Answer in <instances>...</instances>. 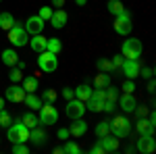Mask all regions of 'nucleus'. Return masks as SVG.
I'll return each instance as SVG.
<instances>
[{
    "label": "nucleus",
    "instance_id": "nucleus-39",
    "mask_svg": "<svg viewBox=\"0 0 156 154\" xmlns=\"http://www.w3.org/2000/svg\"><path fill=\"white\" fill-rule=\"evenodd\" d=\"M12 152L15 154H27V144H12Z\"/></svg>",
    "mask_w": 156,
    "mask_h": 154
},
{
    "label": "nucleus",
    "instance_id": "nucleus-28",
    "mask_svg": "<svg viewBox=\"0 0 156 154\" xmlns=\"http://www.w3.org/2000/svg\"><path fill=\"white\" fill-rule=\"evenodd\" d=\"M46 50H48V52H52V54H58L60 50H62L60 40H58V38H48V40H46Z\"/></svg>",
    "mask_w": 156,
    "mask_h": 154
},
{
    "label": "nucleus",
    "instance_id": "nucleus-16",
    "mask_svg": "<svg viewBox=\"0 0 156 154\" xmlns=\"http://www.w3.org/2000/svg\"><path fill=\"white\" fill-rule=\"evenodd\" d=\"M67 19H69V17H67V13L62 11V9H56V11H52V17H50L48 21L52 23L54 29H60V27H65V25H67Z\"/></svg>",
    "mask_w": 156,
    "mask_h": 154
},
{
    "label": "nucleus",
    "instance_id": "nucleus-17",
    "mask_svg": "<svg viewBox=\"0 0 156 154\" xmlns=\"http://www.w3.org/2000/svg\"><path fill=\"white\" fill-rule=\"evenodd\" d=\"M100 144H102V148H104V152H115V150H119V138L117 135H102L100 138Z\"/></svg>",
    "mask_w": 156,
    "mask_h": 154
},
{
    "label": "nucleus",
    "instance_id": "nucleus-14",
    "mask_svg": "<svg viewBox=\"0 0 156 154\" xmlns=\"http://www.w3.org/2000/svg\"><path fill=\"white\" fill-rule=\"evenodd\" d=\"M117 100H119V106L123 108L127 115H129V113H133V110H135V106H137V100L133 98V94H125V92H123V96H119Z\"/></svg>",
    "mask_w": 156,
    "mask_h": 154
},
{
    "label": "nucleus",
    "instance_id": "nucleus-18",
    "mask_svg": "<svg viewBox=\"0 0 156 154\" xmlns=\"http://www.w3.org/2000/svg\"><path fill=\"white\" fill-rule=\"evenodd\" d=\"M85 131H87V123H85L83 119H73L71 127H69V133H71L73 138H81Z\"/></svg>",
    "mask_w": 156,
    "mask_h": 154
},
{
    "label": "nucleus",
    "instance_id": "nucleus-43",
    "mask_svg": "<svg viewBox=\"0 0 156 154\" xmlns=\"http://www.w3.org/2000/svg\"><path fill=\"white\" fill-rule=\"evenodd\" d=\"M133 113H137V117H148V106H135Z\"/></svg>",
    "mask_w": 156,
    "mask_h": 154
},
{
    "label": "nucleus",
    "instance_id": "nucleus-23",
    "mask_svg": "<svg viewBox=\"0 0 156 154\" xmlns=\"http://www.w3.org/2000/svg\"><path fill=\"white\" fill-rule=\"evenodd\" d=\"M17 60H19V54H17L15 50L6 48V50L2 52V63H4L6 67H15V65H17Z\"/></svg>",
    "mask_w": 156,
    "mask_h": 154
},
{
    "label": "nucleus",
    "instance_id": "nucleus-31",
    "mask_svg": "<svg viewBox=\"0 0 156 154\" xmlns=\"http://www.w3.org/2000/svg\"><path fill=\"white\" fill-rule=\"evenodd\" d=\"M104 98L110 100V102H117V98H119V90H117L115 85H106V88H104Z\"/></svg>",
    "mask_w": 156,
    "mask_h": 154
},
{
    "label": "nucleus",
    "instance_id": "nucleus-22",
    "mask_svg": "<svg viewBox=\"0 0 156 154\" xmlns=\"http://www.w3.org/2000/svg\"><path fill=\"white\" fill-rule=\"evenodd\" d=\"M21 81H23V85H21V88H23L27 94H29V92H36L37 85H40V81H37L36 75H27V77H23Z\"/></svg>",
    "mask_w": 156,
    "mask_h": 154
},
{
    "label": "nucleus",
    "instance_id": "nucleus-41",
    "mask_svg": "<svg viewBox=\"0 0 156 154\" xmlns=\"http://www.w3.org/2000/svg\"><path fill=\"white\" fill-rule=\"evenodd\" d=\"M90 152H92V154H106V152H104V148H102V144H100V142H98V144H94V146L90 148Z\"/></svg>",
    "mask_w": 156,
    "mask_h": 154
},
{
    "label": "nucleus",
    "instance_id": "nucleus-33",
    "mask_svg": "<svg viewBox=\"0 0 156 154\" xmlns=\"http://www.w3.org/2000/svg\"><path fill=\"white\" fill-rule=\"evenodd\" d=\"M9 77H11V81H12V83H19L21 79H23V71H21L19 67H12L11 73H9Z\"/></svg>",
    "mask_w": 156,
    "mask_h": 154
},
{
    "label": "nucleus",
    "instance_id": "nucleus-11",
    "mask_svg": "<svg viewBox=\"0 0 156 154\" xmlns=\"http://www.w3.org/2000/svg\"><path fill=\"white\" fill-rule=\"evenodd\" d=\"M140 63L133 59H125L123 60V65H121V71H123V75L127 77V79H135L137 75H140Z\"/></svg>",
    "mask_w": 156,
    "mask_h": 154
},
{
    "label": "nucleus",
    "instance_id": "nucleus-44",
    "mask_svg": "<svg viewBox=\"0 0 156 154\" xmlns=\"http://www.w3.org/2000/svg\"><path fill=\"white\" fill-rule=\"evenodd\" d=\"M62 98H67V100L75 98V94H73V90H71V88H62Z\"/></svg>",
    "mask_w": 156,
    "mask_h": 154
},
{
    "label": "nucleus",
    "instance_id": "nucleus-25",
    "mask_svg": "<svg viewBox=\"0 0 156 154\" xmlns=\"http://www.w3.org/2000/svg\"><path fill=\"white\" fill-rule=\"evenodd\" d=\"M94 85H96V90H104L106 85H110V73H98L96 77H94Z\"/></svg>",
    "mask_w": 156,
    "mask_h": 154
},
{
    "label": "nucleus",
    "instance_id": "nucleus-26",
    "mask_svg": "<svg viewBox=\"0 0 156 154\" xmlns=\"http://www.w3.org/2000/svg\"><path fill=\"white\" fill-rule=\"evenodd\" d=\"M108 13H110V15H115V17H117V15H121V13H125L127 11V9H125V4H123V2H121V0H108Z\"/></svg>",
    "mask_w": 156,
    "mask_h": 154
},
{
    "label": "nucleus",
    "instance_id": "nucleus-21",
    "mask_svg": "<svg viewBox=\"0 0 156 154\" xmlns=\"http://www.w3.org/2000/svg\"><path fill=\"white\" fill-rule=\"evenodd\" d=\"M73 94H75V98H77V100L85 102V100L92 96V88H90L87 83H81V85H77V88L73 90Z\"/></svg>",
    "mask_w": 156,
    "mask_h": 154
},
{
    "label": "nucleus",
    "instance_id": "nucleus-12",
    "mask_svg": "<svg viewBox=\"0 0 156 154\" xmlns=\"http://www.w3.org/2000/svg\"><path fill=\"white\" fill-rule=\"evenodd\" d=\"M25 98V90L21 88V85H17V83H12V85H9L6 88V100H11V102H23Z\"/></svg>",
    "mask_w": 156,
    "mask_h": 154
},
{
    "label": "nucleus",
    "instance_id": "nucleus-48",
    "mask_svg": "<svg viewBox=\"0 0 156 154\" xmlns=\"http://www.w3.org/2000/svg\"><path fill=\"white\" fill-rule=\"evenodd\" d=\"M85 2H87V0H75V4H77V6H83Z\"/></svg>",
    "mask_w": 156,
    "mask_h": 154
},
{
    "label": "nucleus",
    "instance_id": "nucleus-32",
    "mask_svg": "<svg viewBox=\"0 0 156 154\" xmlns=\"http://www.w3.org/2000/svg\"><path fill=\"white\" fill-rule=\"evenodd\" d=\"M106 133H110V121H100L96 125V135L102 138V135H106Z\"/></svg>",
    "mask_w": 156,
    "mask_h": 154
},
{
    "label": "nucleus",
    "instance_id": "nucleus-4",
    "mask_svg": "<svg viewBox=\"0 0 156 154\" xmlns=\"http://www.w3.org/2000/svg\"><path fill=\"white\" fill-rule=\"evenodd\" d=\"M9 140H11V144H27L29 129L23 123H15L12 127H9Z\"/></svg>",
    "mask_w": 156,
    "mask_h": 154
},
{
    "label": "nucleus",
    "instance_id": "nucleus-19",
    "mask_svg": "<svg viewBox=\"0 0 156 154\" xmlns=\"http://www.w3.org/2000/svg\"><path fill=\"white\" fill-rule=\"evenodd\" d=\"M46 40H48V38H44L42 34H36V36L29 40L31 50H34V52H37V54H40V52H44V50H46Z\"/></svg>",
    "mask_w": 156,
    "mask_h": 154
},
{
    "label": "nucleus",
    "instance_id": "nucleus-37",
    "mask_svg": "<svg viewBox=\"0 0 156 154\" xmlns=\"http://www.w3.org/2000/svg\"><path fill=\"white\" fill-rule=\"evenodd\" d=\"M9 125H11V115L2 108L0 110V127H9Z\"/></svg>",
    "mask_w": 156,
    "mask_h": 154
},
{
    "label": "nucleus",
    "instance_id": "nucleus-38",
    "mask_svg": "<svg viewBox=\"0 0 156 154\" xmlns=\"http://www.w3.org/2000/svg\"><path fill=\"white\" fill-rule=\"evenodd\" d=\"M56 90H44V98H42V102H54L56 100Z\"/></svg>",
    "mask_w": 156,
    "mask_h": 154
},
{
    "label": "nucleus",
    "instance_id": "nucleus-20",
    "mask_svg": "<svg viewBox=\"0 0 156 154\" xmlns=\"http://www.w3.org/2000/svg\"><path fill=\"white\" fill-rule=\"evenodd\" d=\"M29 140L36 146H42V144H46L48 135H46V131H42L40 127H34V129H29Z\"/></svg>",
    "mask_w": 156,
    "mask_h": 154
},
{
    "label": "nucleus",
    "instance_id": "nucleus-10",
    "mask_svg": "<svg viewBox=\"0 0 156 154\" xmlns=\"http://www.w3.org/2000/svg\"><path fill=\"white\" fill-rule=\"evenodd\" d=\"M135 150L142 154H152L156 150V142H154V135H140V140L135 144Z\"/></svg>",
    "mask_w": 156,
    "mask_h": 154
},
{
    "label": "nucleus",
    "instance_id": "nucleus-49",
    "mask_svg": "<svg viewBox=\"0 0 156 154\" xmlns=\"http://www.w3.org/2000/svg\"><path fill=\"white\" fill-rule=\"evenodd\" d=\"M4 108V98H0V110Z\"/></svg>",
    "mask_w": 156,
    "mask_h": 154
},
{
    "label": "nucleus",
    "instance_id": "nucleus-7",
    "mask_svg": "<svg viewBox=\"0 0 156 154\" xmlns=\"http://www.w3.org/2000/svg\"><path fill=\"white\" fill-rule=\"evenodd\" d=\"M65 113H67V117H69V119H81L85 115V102L77 100V98H71V100L67 102Z\"/></svg>",
    "mask_w": 156,
    "mask_h": 154
},
{
    "label": "nucleus",
    "instance_id": "nucleus-24",
    "mask_svg": "<svg viewBox=\"0 0 156 154\" xmlns=\"http://www.w3.org/2000/svg\"><path fill=\"white\" fill-rule=\"evenodd\" d=\"M23 102L27 104V106L31 108V110H37V108L42 106L44 102H42V98H37L34 92H29V94H25V98H23Z\"/></svg>",
    "mask_w": 156,
    "mask_h": 154
},
{
    "label": "nucleus",
    "instance_id": "nucleus-47",
    "mask_svg": "<svg viewBox=\"0 0 156 154\" xmlns=\"http://www.w3.org/2000/svg\"><path fill=\"white\" fill-rule=\"evenodd\" d=\"M148 92H150V94H154V81L148 83Z\"/></svg>",
    "mask_w": 156,
    "mask_h": 154
},
{
    "label": "nucleus",
    "instance_id": "nucleus-2",
    "mask_svg": "<svg viewBox=\"0 0 156 154\" xmlns=\"http://www.w3.org/2000/svg\"><path fill=\"white\" fill-rule=\"evenodd\" d=\"M110 133L117 135V138H127L131 133V121L127 117H123V115L115 117L110 121Z\"/></svg>",
    "mask_w": 156,
    "mask_h": 154
},
{
    "label": "nucleus",
    "instance_id": "nucleus-1",
    "mask_svg": "<svg viewBox=\"0 0 156 154\" xmlns=\"http://www.w3.org/2000/svg\"><path fill=\"white\" fill-rule=\"evenodd\" d=\"M142 50H144L142 42H140L137 38H129V40H125V42H123L121 54H123V59H133V60H137L140 56H142Z\"/></svg>",
    "mask_w": 156,
    "mask_h": 154
},
{
    "label": "nucleus",
    "instance_id": "nucleus-35",
    "mask_svg": "<svg viewBox=\"0 0 156 154\" xmlns=\"http://www.w3.org/2000/svg\"><path fill=\"white\" fill-rule=\"evenodd\" d=\"M121 90H123L125 94H133V92H135V83H133V79H125V83L121 85Z\"/></svg>",
    "mask_w": 156,
    "mask_h": 154
},
{
    "label": "nucleus",
    "instance_id": "nucleus-50",
    "mask_svg": "<svg viewBox=\"0 0 156 154\" xmlns=\"http://www.w3.org/2000/svg\"><path fill=\"white\" fill-rule=\"evenodd\" d=\"M0 2H2V0H0Z\"/></svg>",
    "mask_w": 156,
    "mask_h": 154
},
{
    "label": "nucleus",
    "instance_id": "nucleus-45",
    "mask_svg": "<svg viewBox=\"0 0 156 154\" xmlns=\"http://www.w3.org/2000/svg\"><path fill=\"white\" fill-rule=\"evenodd\" d=\"M52 6H56V9H62V6H65V0H52Z\"/></svg>",
    "mask_w": 156,
    "mask_h": 154
},
{
    "label": "nucleus",
    "instance_id": "nucleus-29",
    "mask_svg": "<svg viewBox=\"0 0 156 154\" xmlns=\"http://www.w3.org/2000/svg\"><path fill=\"white\" fill-rule=\"evenodd\" d=\"M21 123H23L27 129H34V127H37V125H40V119H37L34 113H25V115H23V121H21Z\"/></svg>",
    "mask_w": 156,
    "mask_h": 154
},
{
    "label": "nucleus",
    "instance_id": "nucleus-42",
    "mask_svg": "<svg viewBox=\"0 0 156 154\" xmlns=\"http://www.w3.org/2000/svg\"><path fill=\"white\" fill-rule=\"evenodd\" d=\"M56 135H58V140H69V138H71V133H69V129H65V127H60Z\"/></svg>",
    "mask_w": 156,
    "mask_h": 154
},
{
    "label": "nucleus",
    "instance_id": "nucleus-5",
    "mask_svg": "<svg viewBox=\"0 0 156 154\" xmlns=\"http://www.w3.org/2000/svg\"><path fill=\"white\" fill-rule=\"evenodd\" d=\"M37 119H40L42 125H54L58 121V110L52 106V102H44L40 106V117Z\"/></svg>",
    "mask_w": 156,
    "mask_h": 154
},
{
    "label": "nucleus",
    "instance_id": "nucleus-13",
    "mask_svg": "<svg viewBox=\"0 0 156 154\" xmlns=\"http://www.w3.org/2000/svg\"><path fill=\"white\" fill-rule=\"evenodd\" d=\"M25 31H27V34H31V36L42 34V31H44V21H42L37 15L29 17V19H27V25H25Z\"/></svg>",
    "mask_w": 156,
    "mask_h": 154
},
{
    "label": "nucleus",
    "instance_id": "nucleus-9",
    "mask_svg": "<svg viewBox=\"0 0 156 154\" xmlns=\"http://www.w3.org/2000/svg\"><path fill=\"white\" fill-rule=\"evenodd\" d=\"M115 31L121 34V36H129V31H131V17H129L127 11L117 15V19H115Z\"/></svg>",
    "mask_w": 156,
    "mask_h": 154
},
{
    "label": "nucleus",
    "instance_id": "nucleus-34",
    "mask_svg": "<svg viewBox=\"0 0 156 154\" xmlns=\"http://www.w3.org/2000/svg\"><path fill=\"white\" fill-rule=\"evenodd\" d=\"M62 152H65V154H79L81 150H79V146H77V144L67 142L65 146H62Z\"/></svg>",
    "mask_w": 156,
    "mask_h": 154
},
{
    "label": "nucleus",
    "instance_id": "nucleus-6",
    "mask_svg": "<svg viewBox=\"0 0 156 154\" xmlns=\"http://www.w3.org/2000/svg\"><path fill=\"white\" fill-rule=\"evenodd\" d=\"M104 100H106V98H104V90H92V96L85 100V110H90V113H100Z\"/></svg>",
    "mask_w": 156,
    "mask_h": 154
},
{
    "label": "nucleus",
    "instance_id": "nucleus-36",
    "mask_svg": "<svg viewBox=\"0 0 156 154\" xmlns=\"http://www.w3.org/2000/svg\"><path fill=\"white\" fill-rule=\"evenodd\" d=\"M37 17H40L42 21H48L50 17H52V9H50V6H42L40 13H37Z\"/></svg>",
    "mask_w": 156,
    "mask_h": 154
},
{
    "label": "nucleus",
    "instance_id": "nucleus-3",
    "mask_svg": "<svg viewBox=\"0 0 156 154\" xmlns=\"http://www.w3.org/2000/svg\"><path fill=\"white\" fill-rule=\"evenodd\" d=\"M37 67H40V71H44V73H54L58 69V59H56V54H52L48 50L40 52V56H37Z\"/></svg>",
    "mask_w": 156,
    "mask_h": 154
},
{
    "label": "nucleus",
    "instance_id": "nucleus-30",
    "mask_svg": "<svg viewBox=\"0 0 156 154\" xmlns=\"http://www.w3.org/2000/svg\"><path fill=\"white\" fill-rule=\"evenodd\" d=\"M96 67H98V71H102V73H112V71H115L112 63H110L108 59H98Z\"/></svg>",
    "mask_w": 156,
    "mask_h": 154
},
{
    "label": "nucleus",
    "instance_id": "nucleus-46",
    "mask_svg": "<svg viewBox=\"0 0 156 154\" xmlns=\"http://www.w3.org/2000/svg\"><path fill=\"white\" fill-rule=\"evenodd\" d=\"M140 75H144V77H152V69H140Z\"/></svg>",
    "mask_w": 156,
    "mask_h": 154
},
{
    "label": "nucleus",
    "instance_id": "nucleus-8",
    "mask_svg": "<svg viewBox=\"0 0 156 154\" xmlns=\"http://www.w3.org/2000/svg\"><path fill=\"white\" fill-rule=\"evenodd\" d=\"M9 40H11L12 46H25L27 44V31H25V27L15 23L9 29Z\"/></svg>",
    "mask_w": 156,
    "mask_h": 154
},
{
    "label": "nucleus",
    "instance_id": "nucleus-27",
    "mask_svg": "<svg viewBox=\"0 0 156 154\" xmlns=\"http://www.w3.org/2000/svg\"><path fill=\"white\" fill-rule=\"evenodd\" d=\"M12 25H15V17H12L11 13H0V29L9 31Z\"/></svg>",
    "mask_w": 156,
    "mask_h": 154
},
{
    "label": "nucleus",
    "instance_id": "nucleus-40",
    "mask_svg": "<svg viewBox=\"0 0 156 154\" xmlns=\"http://www.w3.org/2000/svg\"><path fill=\"white\" fill-rule=\"evenodd\" d=\"M123 54H115V56H112V60H110V63H112V67H115V71H117V69H121V65H123Z\"/></svg>",
    "mask_w": 156,
    "mask_h": 154
},
{
    "label": "nucleus",
    "instance_id": "nucleus-15",
    "mask_svg": "<svg viewBox=\"0 0 156 154\" xmlns=\"http://www.w3.org/2000/svg\"><path fill=\"white\" fill-rule=\"evenodd\" d=\"M135 129L140 135H154V121L152 119H146V117H140V121L135 123Z\"/></svg>",
    "mask_w": 156,
    "mask_h": 154
}]
</instances>
